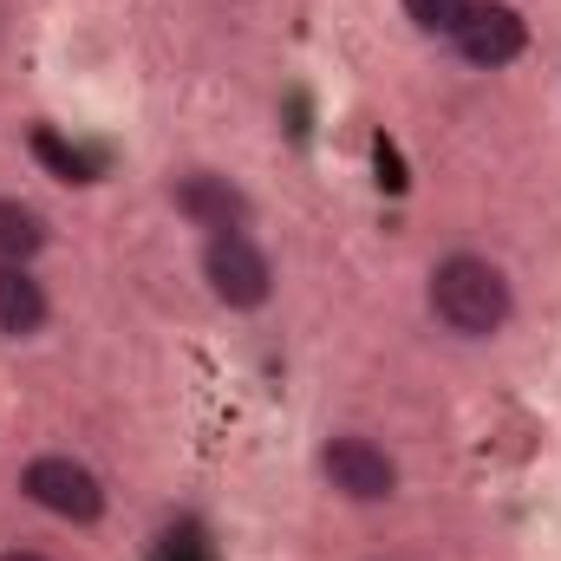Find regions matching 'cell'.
<instances>
[{
	"mask_svg": "<svg viewBox=\"0 0 561 561\" xmlns=\"http://www.w3.org/2000/svg\"><path fill=\"white\" fill-rule=\"evenodd\" d=\"M424 307H431V320H437L444 333H457V340H496V333L510 327V313H516V287H510V275H503L490 255L457 249V255H444V262L431 268Z\"/></svg>",
	"mask_w": 561,
	"mask_h": 561,
	"instance_id": "6da1fadb",
	"label": "cell"
},
{
	"mask_svg": "<svg viewBox=\"0 0 561 561\" xmlns=\"http://www.w3.org/2000/svg\"><path fill=\"white\" fill-rule=\"evenodd\" d=\"M203 280H209V294L229 313H255L275 294V262L262 255V242L249 229H229V236H209L203 242Z\"/></svg>",
	"mask_w": 561,
	"mask_h": 561,
	"instance_id": "7a4b0ae2",
	"label": "cell"
},
{
	"mask_svg": "<svg viewBox=\"0 0 561 561\" xmlns=\"http://www.w3.org/2000/svg\"><path fill=\"white\" fill-rule=\"evenodd\" d=\"M20 490H26L33 510H46V516H59V523H79V529H92V523L105 516V483H99V470H85V463L66 457V450L33 457V463L20 470Z\"/></svg>",
	"mask_w": 561,
	"mask_h": 561,
	"instance_id": "3957f363",
	"label": "cell"
},
{
	"mask_svg": "<svg viewBox=\"0 0 561 561\" xmlns=\"http://www.w3.org/2000/svg\"><path fill=\"white\" fill-rule=\"evenodd\" d=\"M320 477L346 503H392L399 496V463L386 457V444H373L359 431H340L320 444Z\"/></svg>",
	"mask_w": 561,
	"mask_h": 561,
	"instance_id": "277c9868",
	"label": "cell"
},
{
	"mask_svg": "<svg viewBox=\"0 0 561 561\" xmlns=\"http://www.w3.org/2000/svg\"><path fill=\"white\" fill-rule=\"evenodd\" d=\"M170 209L190 222V229H203V236H229V229H249V196H242V183L236 176H222V170H183L176 183H170Z\"/></svg>",
	"mask_w": 561,
	"mask_h": 561,
	"instance_id": "5b68a950",
	"label": "cell"
},
{
	"mask_svg": "<svg viewBox=\"0 0 561 561\" xmlns=\"http://www.w3.org/2000/svg\"><path fill=\"white\" fill-rule=\"evenodd\" d=\"M450 46H457V59H470L477 72H496V66L523 59L529 20H523L510 0H470V13H463V26H457Z\"/></svg>",
	"mask_w": 561,
	"mask_h": 561,
	"instance_id": "8992f818",
	"label": "cell"
},
{
	"mask_svg": "<svg viewBox=\"0 0 561 561\" xmlns=\"http://www.w3.org/2000/svg\"><path fill=\"white\" fill-rule=\"evenodd\" d=\"M46 320H53V300H46L39 275L26 262H0V333L7 340H33Z\"/></svg>",
	"mask_w": 561,
	"mask_h": 561,
	"instance_id": "52a82bcc",
	"label": "cell"
},
{
	"mask_svg": "<svg viewBox=\"0 0 561 561\" xmlns=\"http://www.w3.org/2000/svg\"><path fill=\"white\" fill-rule=\"evenodd\" d=\"M39 249H46V216L33 203H20V196H0V262H26L33 268Z\"/></svg>",
	"mask_w": 561,
	"mask_h": 561,
	"instance_id": "ba28073f",
	"label": "cell"
},
{
	"mask_svg": "<svg viewBox=\"0 0 561 561\" xmlns=\"http://www.w3.org/2000/svg\"><path fill=\"white\" fill-rule=\"evenodd\" d=\"M399 7H405V20L419 26L424 39H457V26L470 13V0H399Z\"/></svg>",
	"mask_w": 561,
	"mask_h": 561,
	"instance_id": "9c48e42d",
	"label": "cell"
},
{
	"mask_svg": "<svg viewBox=\"0 0 561 561\" xmlns=\"http://www.w3.org/2000/svg\"><path fill=\"white\" fill-rule=\"evenodd\" d=\"M0 561H46V556H33V549H7Z\"/></svg>",
	"mask_w": 561,
	"mask_h": 561,
	"instance_id": "30bf717a",
	"label": "cell"
}]
</instances>
